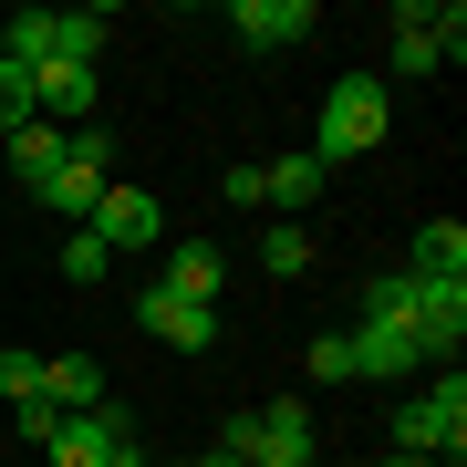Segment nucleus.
Here are the masks:
<instances>
[{
    "label": "nucleus",
    "mask_w": 467,
    "mask_h": 467,
    "mask_svg": "<svg viewBox=\"0 0 467 467\" xmlns=\"http://www.w3.org/2000/svg\"><path fill=\"white\" fill-rule=\"evenodd\" d=\"M0 63H21V73H42V63H52V11H21L11 32H0Z\"/></svg>",
    "instance_id": "nucleus-18"
},
{
    "label": "nucleus",
    "mask_w": 467,
    "mask_h": 467,
    "mask_svg": "<svg viewBox=\"0 0 467 467\" xmlns=\"http://www.w3.org/2000/svg\"><path fill=\"white\" fill-rule=\"evenodd\" d=\"M104 270H115V250H104L94 229H73L63 239V281H104Z\"/></svg>",
    "instance_id": "nucleus-23"
},
{
    "label": "nucleus",
    "mask_w": 467,
    "mask_h": 467,
    "mask_svg": "<svg viewBox=\"0 0 467 467\" xmlns=\"http://www.w3.org/2000/svg\"><path fill=\"white\" fill-rule=\"evenodd\" d=\"M312 229H291V218H270V239H260V270H270V281H312Z\"/></svg>",
    "instance_id": "nucleus-16"
},
{
    "label": "nucleus",
    "mask_w": 467,
    "mask_h": 467,
    "mask_svg": "<svg viewBox=\"0 0 467 467\" xmlns=\"http://www.w3.org/2000/svg\"><path fill=\"white\" fill-rule=\"evenodd\" d=\"M135 322H146L156 343H177V353H208V343H218V312H208V301H177L167 281L135 291Z\"/></svg>",
    "instance_id": "nucleus-6"
},
{
    "label": "nucleus",
    "mask_w": 467,
    "mask_h": 467,
    "mask_svg": "<svg viewBox=\"0 0 467 467\" xmlns=\"http://www.w3.org/2000/svg\"><path fill=\"white\" fill-rule=\"evenodd\" d=\"M42 364H52V353H0V395H11V405H42Z\"/></svg>",
    "instance_id": "nucleus-21"
},
{
    "label": "nucleus",
    "mask_w": 467,
    "mask_h": 467,
    "mask_svg": "<svg viewBox=\"0 0 467 467\" xmlns=\"http://www.w3.org/2000/svg\"><path fill=\"white\" fill-rule=\"evenodd\" d=\"M94 94H104L94 63H42V73H32V115H42L52 135H73V115H94Z\"/></svg>",
    "instance_id": "nucleus-8"
},
{
    "label": "nucleus",
    "mask_w": 467,
    "mask_h": 467,
    "mask_svg": "<svg viewBox=\"0 0 467 467\" xmlns=\"http://www.w3.org/2000/svg\"><path fill=\"white\" fill-rule=\"evenodd\" d=\"M384 125H395V94H384V73H343L333 94H322V125H312V156L322 167H343V156L384 146Z\"/></svg>",
    "instance_id": "nucleus-1"
},
{
    "label": "nucleus",
    "mask_w": 467,
    "mask_h": 467,
    "mask_svg": "<svg viewBox=\"0 0 467 467\" xmlns=\"http://www.w3.org/2000/svg\"><path fill=\"white\" fill-rule=\"evenodd\" d=\"M229 32L250 42V52H291V42H312V32H322V11H312V0H239Z\"/></svg>",
    "instance_id": "nucleus-7"
},
{
    "label": "nucleus",
    "mask_w": 467,
    "mask_h": 467,
    "mask_svg": "<svg viewBox=\"0 0 467 467\" xmlns=\"http://www.w3.org/2000/svg\"><path fill=\"white\" fill-rule=\"evenodd\" d=\"M187 467H250V457H229V447H198V457H187Z\"/></svg>",
    "instance_id": "nucleus-25"
},
{
    "label": "nucleus",
    "mask_w": 467,
    "mask_h": 467,
    "mask_svg": "<svg viewBox=\"0 0 467 467\" xmlns=\"http://www.w3.org/2000/svg\"><path fill=\"white\" fill-rule=\"evenodd\" d=\"M416 364H426L416 322H364V333H353V374H364V384H395V374H416Z\"/></svg>",
    "instance_id": "nucleus-9"
},
{
    "label": "nucleus",
    "mask_w": 467,
    "mask_h": 467,
    "mask_svg": "<svg viewBox=\"0 0 467 467\" xmlns=\"http://www.w3.org/2000/svg\"><path fill=\"white\" fill-rule=\"evenodd\" d=\"M42 395H52V416H104V405H115L94 353H52V364H42Z\"/></svg>",
    "instance_id": "nucleus-10"
},
{
    "label": "nucleus",
    "mask_w": 467,
    "mask_h": 467,
    "mask_svg": "<svg viewBox=\"0 0 467 467\" xmlns=\"http://www.w3.org/2000/svg\"><path fill=\"white\" fill-rule=\"evenodd\" d=\"M405 301H416V270H374L364 281V322H405Z\"/></svg>",
    "instance_id": "nucleus-19"
},
{
    "label": "nucleus",
    "mask_w": 467,
    "mask_h": 467,
    "mask_svg": "<svg viewBox=\"0 0 467 467\" xmlns=\"http://www.w3.org/2000/svg\"><path fill=\"white\" fill-rule=\"evenodd\" d=\"M384 467H436V457H395V447H384Z\"/></svg>",
    "instance_id": "nucleus-26"
},
{
    "label": "nucleus",
    "mask_w": 467,
    "mask_h": 467,
    "mask_svg": "<svg viewBox=\"0 0 467 467\" xmlns=\"http://www.w3.org/2000/svg\"><path fill=\"white\" fill-rule=\"evenodd\" d=\"M42 447H52V467H104V457L125 447V416H115V405H104V416H63Z\"/></svg>",
    "instance_id": "nucleus-11"
},
{
    "label": "nucleus",
    "mask_w": 467,
    "mask_h": 467,
    "mask_svg": "<svg viewBox=\"0 0 467 467\" xmlns=\"http://www.w3.org/2000/svg\"><path fill=\"white\" fill-rule=\"evenodd\" d=\"M104 467H146V457H135V447H115V457H104Z\"/></svg>",
    "instance_id": "nucleus-27"
},
{
    "label": "nucleus",
    "mask_w": 467,
    "mask_h": 467,
    "mask_svg": "<svg viewBox=\"0 0 467 467\" xmlns=\"http://www.w3.org/2000/svg\"><path fill=\"white\" fill-rule=\"evenodd\" d=\"M218 198H229V208H270V198H260V167H229V177H218Z\"/></svg>",
    "instance_id": "nucleus-24"
},
{
    "label": "nucleus",
    "mask_w": 467,
    "mask_h": 467,
    "mask_svg": "<svg viewBox=\"0 0 467 467\" xmlns=\"http://www.w3.org/2000/svg\"><path fill=\"white\" fill-rule=\"evenodd\" d=\"M312 467H322V457H312Z\"/></svg>",
    "instance_id": "nucleus-28"
},
{
    "label": "nucleus",
    "mask_w": 467,
    "mask_h": 467,
    "mask_svg": "<svg viewBox=\"0 0 467 467\" xmlns=\"http://www.w3.org/2000/svg\"><path fill=\"white\" fill-rule=\"evenodd\" d=\"M52 167H63V135H52V125H21L11 135V177L21 187H52Z\"/></svg>",
    "instance_id": "nucleus-17"
},
{
    "label": "nucleus",
    "mask_w": 467,
    "mask_h": 467,
    "mask_svg": "<svg viewBox=\"0 0 467 467\" xmlns=\"http://www.w3.org/2000/svg\"><path fill=\"white\" fill-rule=\"evenodd\" d=\"M115 11H52V63H104Z\"/></svg>",
    "instance_id": "nucleus-15"
},
{
    "label": "nucleus",
    "mask_w": 467,
    "mask_h": 467,
    "mask_svg": "<svg viewBox=\"0 0 467 467\" xmlns=\"http://www.w3.org/2000/svg\"><path fill=\"white\" fill-rule=\"evenodd\" d=\"M218 281H229V260H218L208 239H187V250H167V291H177V301H208V312H218Z\"/></svg>",
    "instance_id": "nucleus-14"
},
{
    "label": "nucleus",
    "mask_w": 467,
    "mask_h": 467,
    "mask_svg": "<svg viewBox=\"0 0 467 467\" xmlns=\"http://www.w3.org/2000/svg\"><path fill=\"white\" fill-rule=\"evenodd\" d=\"M405 270H416V281H467V229H457V218H426Z\"/></svg>",
    "instance_id": "nucleus-13"
},
{
    "label": "nucleus",
    "mask_w": 467,
    "mask_h": 467,
    "mask_svg": "<svg viewBox=\"0 0 467 467\" xmlns=\"http://www.w3.org/2000/svg\"><path fill=\"white\" fill-rule=\"evenodd\" d=\"M322 177H333V167H322V156L301 146V156H281V167H260V198L291 218V208H312V198H322Z\"/></svg>",
    "instance_id": "nucleus-12"
},
{
    "label": "nucleus",
    "mask_w": 467,
    "mask_h": 467,
    "mask_svg": "<svg viewBox=\"0 0 467 467\" xmlns=\"http://www.w3.org/2000/svg\"><path fill=\"white\" fill-rule=\"evenodd\" d=\"M21 125H42V115H32V73L0 63V135H21Z\"/></svg>",
    "instance_id": "nucleus-22"
},
{
    "label": "nucleus",
    "mask_w": 467,
    "mask_h": 467,
    "mask_svg": "<svg viewBox=\"0 0 467 467\" xmlns=\"http://www.w3.org/2000/svg\"><path fill=\"white\" fill-rule=\"evenodd\" d=\"M218 447L250 457V467H312V405H301V395H270L260 416H229V426H218Z\"/></svg>",
    "instance_id": "nucleus-2"
},
{
    "label": "nucleus",
    "mask_w": 467,
    "mask_h": 467,
    "mask_svg": "<svg viewBox=\"0 0 467 467\" xmlns=\"http://www.w3.org/2000/svg\"><path fill=\"white\" fill-rule=\"evenodd\" d=\"M301 374H312V384H353V333H312Z\"/></svg>",
    "instance_id": "nucleus-20"
},
{
    "label": "nucleus",
    "mask_w": 467,
    "mask_h": 467,
    "mask_svg": "<svg viewBox=\"0 0 467 467\" xmlns=\"http://www.w3.org/2000/svg\"><path fill=\"white\" fill-rule=\"evenodd\" d=\"M405 322H416L426 364H457V343H467V281H416V301H405Z\"/></svg>",
    "instance_id": "nucleus-4"
},
{
    "label": "nucleus",
    "mask_w": 467,
    "mask_h": 467,
    "mask_svg": "<svg viewBox=\"0 0 467 467\" xmlns=\"http://www.w3.org/2000/svg\"><path fill=\"white\" fill-rule=\"evenodd\" d=\"M436 447H467V374L457 364H436V384L426 395H405L395 405V457H436Z\"/></svg>",
    "instance_id": "nucleus-3"
},
{
    "label": "nucleus",
    "mask_w": 467,
    "mask_h": 467,
    "mask_svg": "<svg viewBox=\"0 0 467 467\" xmlns=\"http://www.w3.org/2000/svg\"><path fill=\"white\" fill-rule=\"evenodd\" d=\"M84 229L104 239V250H156V239H167V208H156V198H146V187H104V198H94V218H84Z\"/></svg>",
    "instance_id": "nucleus-5"
}]
</instances>
